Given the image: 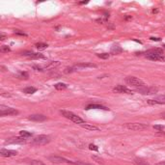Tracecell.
I'll use <instances>...</instances> for the list:
<instances>
[{"instance_id": "obj_1", "label": "cell", "mask_w": 165, "mask_h": 165, "mask_svg": "<svg viewBox=\"0 0 165 165\" xmlns=\"http://www.w3.org/2000/svg\"><path fill=\"white\" fill-rule=\"evenodd\" d=\"M144 56L147 59L152 61H165V56L163 54V49L162 48H152L147 50V51L143 52Z\"/></svg>"}, {"instance_id": "obj_2", "label": "cell", "mask_w": 165, "mask_h": 165, "mask_svg": "<svg viewBox=\"0 0 165 165\" xmlns=\"http://www.w3.org/2000/svg\"><path fill=\"white\" fill-rule=\"evenodd\" d=\"M60 113L62 114V116H64L67 119L71 120V122L75 123V124H78V125H83L85 124V122L82 119V118H80L79 116H77V114H74L71 111H67V110H61Z\"/></svg>"}, {"instance_id": "obj_3", "label": "cell", "mask_w": 165, "mask_h": 165, "mask_svg": "<svg viewBox=\"0 0 165 165\" xmlns=\"http://www.w3.org/2000/svg\"><path fill=\"white\" fill-rule=\"evenodd\" d=\"M125 81L126 84H129V85L134 87L135 89H139V88H143L145 87V83H144L141 79H139L138 77H132V75H129V77H126L125 78Z\"/></svg>"}, {"instance_id": "obj_4", "label": "cell", "mask_w": 165, "mask_h": 165, "mask_svg": "<svg viewBox=\"0 0 165 165\" xmlns=\"http://www.w3.org/2000/svg\"><path fill=\"white\" fill-rule=\"evenodd\" d=\"M50 141H51L50 136L42 134V135H39V136H36L35 138H34L32 140V144L33 145H37V146H43V145L48 144Z\"/></svg>"}, {"instance_id": "obj_5", "label": "cell", "mask_w": 165, "mask_h": 165, "mask_svg": "<svg viewBox=\"0 0 165 165\" xmlns=\"http://www.w3.org/2000/svg\"><path fill=\"white\" fill-rule=\"evenodd\" d=\"M19 111L13 107L5 106V105H0V116H10V115H18Z\"/></svg>"}, {"instance_id": "obj_6", "label": "cell", "mask_w": 165, "mask_h": 165, "mask_svg": "<svg viewBox=\"0 0 165 165\" xmlns=\"http://www.w3.org/2000/svg\"><path fill=\"white\" fill-rule=\"evenodd\" d=\"M125 128L129 129V130L137 132V130H143V129H147L148 125L141 124V123H126V124L125 125Z\"/></svg>"}, {"instance_id": "obj_7", "label": "cell", "mask_w": 165, "mask_h": 165, "mask_svg": "<svg viewBox=\"0 0 165 165\" xmlns=\"http://www.w3.org/2000/svg\"><path fill=\"white\" fill-rule=\"evenodd\" d=\"M48 159L53 163H67V164H71V165H74V161H71V160H68L62 156L59 155H50Z\"/></svg>"}, {"instance_id": "obj_8", "label": "cell", "mask_w": 165, "mask_h": 165, "mask_svg": "<svg viewBox=\"0 0 165 165\" xmlns=\"http://www.w3.org/2000/svg\"><path fill=\"white\" fill-rule=\"evenodd\" d=\"M23 56L29 57L30 59H34V60H38V59H45V55L42 53H37V52H32V51H23L22 53Z\"/></svg>"}, {"instance_id": "obj_9", "label": "cell", "mask_w": 165, "mask_h": 165, "mask_svg": "<svg viewBox=\"0 0 165 165\" xmlns=\"http://www.w3.org/2000/svg\"><path fill=\"white\" fill-rule=\"evenodd\" d=\"M136 91L140 93V94H143V95H152V94H155V93L158 92V88L145 86V87H143V88L136 89Z\"/></svg>"}, {"instance_id": "obj_10", "label": "cell", "mask_w": 165, "mask_h": 165, "mask_svg": "<svg viewBox=\"0 0 165 165\" xmlns=\"http://www.w3.org/2000/svg\"><path fill=\"white\" fill-rule=\"evenodd\" d=\"M113 92L114 93H120V94H133L132 91L129 89L126 86H124V85H118L116 87L113 88Z\"/></svg>"}, {"instance_id": "obj_11", "label": "cell", "mask_w": 165, "mask_h": 165, "mask_svg": "<svg viewBox=\"0 0 165 165\" xmlns=\"http://www.w3.org/2000/svg\"><path fill=\"white\" fill-rule=\"evenodd\" d=\"M147 103L150 105H155V104H165V95L158 97L155 100H148Z\"/></svg>"}, {"instance_id": "obj_12", "label": "cell", "mask_w": 165, "mask_h": 165, "mask_svg": "<svg viewBox=\"0 0 165 165\" xmlns=\"http://www.w3.org/2000/svg\"><path fill=\"white\" fill-rule=\"evenodd\" d=\"M0 155L3 158H12L18 155V152L15 150H7V149H1L0 150Z\"/></svg>"}, {"instance_id": "obj_13", "label": "cell", "mask_w": 165, "mask_h": 165, "mask_svg": "<svg viewBox=\"0 0 165 165\" xmlns=\"http://www.w3.org/2000/svg\"><path fill=\"white\" fill-rule=\"evenodd\" d=\"M26 139L23 137H12L7 139L5 141V144H25Z\"/></svg>"}, {"instance_id": "obj_14", "label": "cell", "mask_w": 165, "mask_h": 165, "mask_svg": "<svg viewBox=\"0 0 165 165\" xmlns=\"http://www.w3.org/2000/svg\"><path fill=\"white\" fill-rule=\"evenodd\" d=\"M28 120L34 122H44L46 120V116L43 114H34V115H30L28 117Z\"/></svg>"}, {"instance_id": "obj_15", "label": "cell", "mask_w": 165, "mask_h": 165, "mask_svg": "<svg viewBox=\"0 0 165 165\" xmlns=\"http://www.w3.org/2000/svg\"><path fill=\"white\" fill-rule=\"evenodd\" d=\"M74 68L75 71H77L80 69H86V68H97V65L93 64V63H79V64L74 66Z\"/></svg>"}, {"instance_id": "obj_16", "label": "cell", "mask_w": 165, "mask_h": 165, "mask_svg": "<svg viewBox=\"0 0 165 165\" xmlns=\"http://www.w3.org/2000/svg\"><path fill=\"white\" fill-rule=\"evenodd\" d=\"M86 110H90V109H103L105 110V111H109V108L103 106V105H100V104H89L85 108Z\"/></svg>"}, {"instance_id": "obj_17", "label": "cell", "mask_w": 165, "mask_h": 165, "mask_svg": "<svg viewBox=\"0 0 165 165\" xmlns=\"http://www.w3.org/2000/svg\"><path fill=\"white\" fill-rule=\"evenodd\" d=\"M80 126H81L82 129H85L87 130H92V132H100V129L96 126H92V125H89V124H83V125H80Z\"/></svg>"}, {"instance_id": "obj_18", "label": "cell", "mask_w": 165, "mask_h": 165, "mask_svg": "<svg viewBox=\"0 0 165 165\" xmlns=\"http://www.w3.org/2000/svg\"><path fill=\"white\" fill-rule=\"evenodd\" d=\"M123 52V48H121V46L119 45H113L112 48H111V54H119Z\"/></svg>"}, {"instance_id": "obj_19", "label": "cell", "mask_w": 165, "mask_h": 165, "mask_svg": "<svg viewBox=\"0 0 165 165\" xmlns=\"http://www.w3.org/2000/svg\"><path fill=\"white\" fill-rule=\"evenodd\" d=\"M133 162H134L135 165H150L149 163L146 161V160H144L143 158H134Z\"/></svg>"}, {"instance_id": "obj_20", "label": "cell", "mask_w": 165, "mask_h": 165, "mask_svg": "<svg viewBox=\"0 0 165 165\" xmlns=\"http://www.w3.org/2000/svg\"><path fill=\"white\" fill-rule=\"evenodd\" d=\"M67 88H68V85H67V84H65V83L60 82V83H56V84H55V89H56V90H58V91L66 90Z\"/></svg>"}, {"instance_id": "obj_21", "label": "cell", "mask_w": 165, "mask_h": 165, "mask_svg": "<svg viewBox=\"0 0 165 165\" xmlns=\"http://www.w3.org/2000/svg\"><path fill=\"white\" fill-rule=\"evenodd\" d=\"M23 93H25V94H34V93H36L37 92V89L35 87H26V88H24L23 90H22Z\"/></svg>"}, {"instance_id": "obj_22", "label": "cell", "mask_w": 165, "mask_h": 165, "mask_svg": "<svg viewBox=\"0 0 165 165\" xmlns=\"http://www.w3.org/2000/svg\"><path fill=\"white\" fill-rule=\"evenodd\" d=\"M19 135H20V137H23L25 139L33 136V134L31 132H26V130H22V132H19Z\"/></svg>"}, {"instance_id": "obj_23", "label": "cell", "mask_w": 165, "mask_h": 165, "mask_svg": "<svg viewBox=\"0 0 165 165\" xmlns=\"http://www.w3.org/2000/svg\"><path fill=\"white\" fill-rule=\"evenodd\" d=\"M35 46L36 48L39 49V50H44V49H45V48H48V45L46 44H45V43H38V44H36L35 45Z\"/></svg>"}, {"instance_id": "obj_24", "label": "cell", "mask_w": 165, "mask_h": 165, "mask_svg": "<svg viewBox=\"0 0 165 165\" xmlns=\"http://www.w3.org/2000/svg\"><path fill=\"white\" fill-rule=\"evenodd\" d=\"M18 77L22 78V79H28L29 74H28V73H26V71H20V73H19V74H18Z\"/></svg>"}, {"instance_id": "obj_25", "label": "cell", "mask_w": 165, "mask_h": 165, "mask_svg": "<svg viewBox=\"0 0 165 165\" xmlns=\"http://www.w3.org/2000/svg\"><path fill=\"white\" fill-rule=\"evenodd\" d=\"M92 158L95 160L96 162H98V163H100V164H103L104 163V160L100 158V156H97V155H92Z\"/></svg>"}, {"instance_id": "obj_26", "label": "cell", "mask_w": 165, "mask_h": 165, "mask_svg": "<svg viewBox=\"0 0 165 165\" xmlns=\"http://www.w3.org/2000/svg\"><path fill=\"white\" fill-rule=\"evenodd\" d=\"M0 51H1L2 53H6V52L11 51V48L8 45H2L1 48H0Z\"/></svg>"}, {"instance_id": "obj_27", "label": "cell", "mask_w": 165, "mask_h": 165, "mask_svg": "<svg viewBox=\"0 0 165 165\" xmlns=\"http://www.w3.org/2000/svg\"><path fill=\"white\" fill-rule=\"evenodd\" d=\"M97 56H98L99 58H100V59H108L109 56H110V54H108V53H98L97 54Z\"/></svg>"}, {"instance_id": "obj_28", "label": "cell", "mask_w": 165, "mask_h": 165, "mask_svg": "<svg viewBox=\"0 0 165 165\" xmlns=\"http://www.w3.org/2000/svg\"><path fill=\"white\" fill-rule=\"evenodd\" d=\"M30 164H31V165H45L44 162L40 161V160H31V161H30Z\"/></svg>"}, {"instance_id": "obj_29", "label": "cell", "mask_w": 165, "mask_h": 165, "mask_svg": "<svg viewBox=\"0 0 165 165\" xmlns=\"http://www.w3.org/2000/svg\"><path fill=\"white\" fill-rule=\"evenodd\" d=\"M89 150L98 152L99 151V148H98V146L94 145V144H89Z\"/></svg>"}, {"instance_id": "obj_30", "label": "cell", "mask_w": 165, "mask_h": 165, "mask_svg": "<svg viewBox=\"0 0 165 165\" xmlns=\"http://www.w3.org/2000/svg\"><path fill=\"white\" fill-rule=\"evenodd\" d=\"M154 129H156V130H158V132H162V129H164V126L162 125H155Z\"/></svg>"}, {"instance_id": "obj_31", "label": "cell", "mask_w": 165, "mask_h": 165, "mask_svg": "<svg viewBox=\"0 0 165 165\" xmlns=\"http://www.w3.org/2000/svg\"><path fill=\"white\" fill-rule=\"evenodd\" d=\"M15 34H16V35H19V36H24V37H27V34L24 33L22 31L20 30H15Z\"/></svg>"}, {"instance_id": "obj_32", "label": "cell", "mask_w": 165, "mask_h": 165, "mask_svg": "<svg viewBox=\"0 0 165 165\" xmlns=\"http://www.w3.org/2000/svg\"><path fill=\"white\" fill-rule=\"evenodd\" d=\"M74 165H93L88 162H84V161H74Z\"/></svg>"}, {"instance_id": "obj_33", "label": "cell", "mask_w": 165, "mask_h": 165, "mask_svg": "<svg viewBox=\"0 0 165 165\" xmlns=\"http://www.w3.org/2000/svg\"><path fill=\"white\" fill-rule=\"evenodd\" d=\"M33 69L35 71H44V69H42V68L38 67V66H33Z\"/></svg>"}, {"instance_id": "obj_34", "label": "cell", "mask_w": 165, "mask_h": 165, "mask_svg": "<svg viewBox=\"0 0 165 165\" xmlns=\"http://www.w3.org/2000/svg\"><path fill=\"white\" fill-rule=\"evenodd\" d=\"M6 38V34L5 33H1L0 34V41H4Z\"/></svg>"}, {"instance_id": "obj_35", "label": "cell", "mask_w": 165, "mask_h": 165, "mask_svg": "<svg viewBox=\"0 0 165 165\" xmlns=\"http://www.w3.org/2000/svg\"><path fill=\"white\" fill-rule=\"evenodd\" d=\"M150 39L152 41H155V42H159L160 41V38H155V37H151Z\"/></svg>"}, {"instance_id": "obj_36", "label": "cell", "mask_w": 165, "mask_h": 165, "mask_svg": "<svg viewBox=\"0 0 165 165\" xmlns=\"http://www.w3.org/2000/svg\"><path fill=\"white\" fill-rule=\"evenodd\" d=\"M155 165H165V161H161V162H158V163H156Z\"/></svg>"}, {"instance_id": "obj_37", "label": "cell", "mask_w": 165, "mask_h": 165, "mask_svg": "<svg viewBox=\"0 0 165 165\" xmlns=\"http://www.w3.org/2000/svg\"><path fill=\"white\" fill-rule=\"evenodd\" d=\"M160 116H161L163 119H165V112L164 113H161V115H160Z\"/></svg>"}, {"instance_id": "obj_38", "label": "cell", "mask_w": 165, "mask_h": 165, "mask_svg": "<svg viewBox=\"0 0 165 165\" xmlns=\"http://www.w3.org/2000/svg\"><path fill=\"white\" fill-rule=\"evenodd\" d=\"M132 19V16H126V20H128V19Z\"/></svg>"}, {"instance_id": "obj_39", "label": "cell", "mask_w": 165, "mask_h": 165, "mask_svg": "<svg viewBox=\"0 0 165 165\" xmlns=\"http://www.w3.org/2000/svg\"><path fill=\"white\" fill-rule=\"evenodd\" d=\"M88 1H83V2H79V4H87Z\"/></svg>"}, {"instance_id": "obj_40", "label": "cell", "mask_w": 165, "mask_h": 165, "mask_svg": "<svg viewBox=\"0 0 165 165\" xmlns=\"http://www.w3.org/2000/svg\"><path fill=\"white\" fill-rule=\"evenodd\" d=\"M158 10H153V13H158Z\"/></svg>"}, {"instance_id": "obj_41", "label": "cell", "mask_w": 165, "mask_h": 165, "mask_svg": "<svg viewBox=\"0 0 165 165\" xmlns=\"http://www.w3.org/2000/svg\"><path fill=\"white\" fill-rule=\"evenodd\" d=\"M163 48H165V45H163Z\"/></svg>"}]
</instances>
